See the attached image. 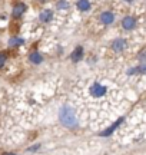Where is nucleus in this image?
I'll list each match as a JSON object with an SVG mask.
<instances>
[{
  "mask_svg": "<svg viewBox=\"0 0 146 155\" xmlns=\"http://www.w3.org/2000/svg\"><path fill=\"white\" fill-rule=\"evenodd\" d=\"M59 118H60V122L68 128H75L78 125L76 114H75V111L70 106H63L60 109V112H59Z\"/></svg>",
  "mask_w": 146,
  "mask_h": 155,
  "instance_id": "f257e3e1",
  "label": "nucleus"
},
{
  "mask_svg": "<svg viewBox=\"0 0 146 155\" xmlns=\"http://www.w3.org/2000/svg\"><path fill=\"white\" fill-rule=\"evenodd\" d=\"M26 5L24 3H22V2H19V3H16V5L13 6V10H11V16H13V19H20V17L23 16V13L26 12Z\"/></svg>",
  "mask_w": 146,
  "mask_h": 155,
  "instance_id": "f03ea898",
  "label": "nucleus"
},
{
  "mask_svg": "<svg viewBox=\"0 0 146 155\" xmlns=\"http://www.w3.org/2000/svg\"><path fill=\"white\" fill-rule=\"evenodd\" d=\"M90 94L93 95V96H103V95L106 94V88L103 85L96 82L90 86Z\"/></svg>",
  "mask_w": 146,
  "mask_h": 155,
  "instance_id": "7ed1b4c3",
  "label": "nucleus"
},
{
  "mask_svg": "<svg viewBox=\"0 0 146 155\" xmlns=\"http://www.w3.org/2000/svg\"><path fill=\"white\" fill-rule=\"evenodd\" d=\"M126 48H128V43H126V40H123V39H115L112 42V49L115 52H123Z\"/></svg>",
  "mask_w": 146,
  "mask_h": 155,
  "instance_id": "20e7f679",
  "label": "nucleus"
},
{
  "mask_svg": "<svg viewBox=\"0 0 146 155\" xmlns=\"http://www.w3.org/2000/svg\"><path fill=\"white\" fill-rule=\"evenodd\" d=\"M135 26H136L135 17H132V16L123 17V20H122V28H123L125 30H132V29H135Z\"/></svg>",
  "mask_w": 146,
  "mask_h": 155,
  "instance_id": "39448f33",
  "label": "nucleus"
},
{
  "mask_svg": "<svg viewBox=\"0 0 146 155\" xmlns=\"http://www.w3.org/2000/svg\"><path fill=\"white\" fill-rule=\"evenodd\" d=\"M100 22L103 25H112L115 22V15L112 12H103L100 15Z\"/></svg>",
  "mask_w": 146,
  "mask_h": 155,
  "instance_id": "423d86ee",
  "label": "nucleus"
},
{
  "mask_svg": "<svg viewBox=\"0 0 146 155\" xmlns=\"http://www.w3.org/2000/svg\"><path fill=\"white\" fill-rule=\"evenodd\" d=\"M83 58V48L82 46H78L76 49L72 52V55H70V59H72L73 62H79L80 59Z\"/></svg>",
  "mask_w": 146,
  "mask_h": 155,
  "instance_id": "0eeeda50",
  "label": "nucleus"
},
{
  "mask_svg": "<svg viewBox=\"0 0 146 155\" xmlns=\"http://www.w3.org/2000/svg\"><path fill=\"white\" fill-rule=\"evenodd\" d=\"M29 61L32 62V63H34V65H39V63L43 62V56L40 55L39 52H32L30 56H29Z\"/></svg>",
  "mask_w": 146,
  "mask_h": 155,
  "instance_id": "6e6552de",
  "label": "nucleus"
},
{
  "mask_svg": "<svg viewBox=\"0 0 146 155\" xmlns=\"http://www.w3.org/2000/svg\"><path fill=\"white\" fill-rule=\"evenodd\" d=\"M122 122H123V118H120L119 121H116V122H115V124L112 125V127H109V128L106 129V131H103V132H102L100 135H102V137H107V135H110V134H112L113 131H115V128H118L119 125L122 124Z\"/></svg>",
  "mask_w": 146,
  "mask_h": 155,
  "instance_id": "1a4fd4ad",
  "label": "nucleus"
},
{
  "mask_svg": "<svg viewBox=\"0 0 146 155\" xmlns=\"http://www.w3.org/2000/svg\"><path fill=\"white\" fill-rule=\"evenodd\" d=\"M52 19H53V12L52 10H43L42 13H40V20H42L43 23L50 22Z\"/></svg>",
  "mask_w": 146,
  "mask_h": 155,
  "instance_id": "9d476101",
  "label": "nucleus"
},
{
  "mask_svg": "<svg viewBox=\"0 0 146 155\" xmlns=\"http://www.w3.org/2000/svg\"><path fill=\"white\" fill-rule=\"evenodd\" d=\"M76 6H78V9H79L80 12H87V10L90 9L89 0H78Z\"/></svg>",
  "mask_w": 146,
  "mask_h": 155,
  "instance_id": "9b49d317",
  "label": "nucleus"
},
{
  "mask_svg": "<svg viewBox=\"0 0 146 155\" xmlns=\"http://www.w3.org/2000/svg\"><path fill=\"white\" fill-rule=\"evenodd\" d=\"M129 75H135V73H146V65H139V66L136 68H132L128 71Z\"/></svg>",
  "mask_w": 146,
  "mask_h": 155,
  "instance_id": "f8f14e48",
  "label": "nucleus"
},
{
  "mask_svg": "<svg viewBox=\"0 0 146 155\" xmlns=\"http://www.w3.org/2000/svg\"><path fill=\"white\" fill-rule=\"evenodd\" d=\"M24 43V40L20 38H10L9 39V48H17L20 45Z\"/></svg>",
  "mask_w": 146,
  "mask_h": 155,
  "instance_id": "ddd939ff",
  "label": "nucleus"
},
{
  "mask_svg": "<svg viewBox=\"0 0 146 155\" xmlns=\"http://www.w3.org/2000/svg\"><path fill=\"white\" fill-rule=\"evenodd\" d=\"M56 6H57V9H60V10H65V9H68V7H69V3L66 2V0H59Z\"/></svg>",
  "mask_w": 146,
  "mask_h": 155,
  "instance_id": "4468645a",
  "label": "nucleus"
},
{
  "mask_svg": "<svg viewBox=\"0 0 146 155\" xmlns=\"http://www.w3.org/2000/svg\"><path fill=\"white\" fill-rule=\"evenodd\" d=\"M6 61H7V53L6 52H0V69L5 66Z\"/></svg>",
  "mask_w": 146,
  "mask_h": 155,
  "instance_id": "2eb2a0df",
  "label": "nucleus"
},
{
  "mask_svg": "<svg viewBox=\"0 0 146 155\" xmlns=\"http://www.w3.org/2000/svg\"><path fill=\"white\" fill-rule=\"evenodd\" d=\"M40 3H45V2H47V0H39Z\"/></svg>",
  "mask_w": 146,
  "mask_h": 155,
  "instance_id": "dca6fc26",
  "label": "nucleus"
},
{
  "mask_svg": "<svg viewBox=\"0 0 146 155\" xmlns=\"http://www.w3.org/2000/svg\"><path fill=\"white\" fill-rule=\"evenodd\" d=\"M5 155H16V154H10V152H7V154H5Z\"/></svg>",
  "mask_w": 146,
  "mask_h": 155,
  "instance_id": "f3484780",
  "label": "nucleus"
}]
</instances>
